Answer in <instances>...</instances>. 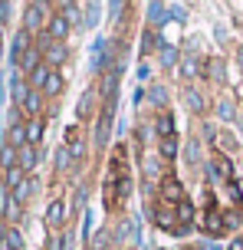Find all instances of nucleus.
Segmentation results:
<instances>
[{"label": "nucleus", "mask_w": 243, "mask_h": 250, "mask_svg": "<svg viewBox=\"0 0 243 250\" xmlns=\"http://www.w3.org/2000/svg\"><path fill=\"white\" fill-rule=\"evenodd\" d=\"M115 102L118 99H109L102 105V115H99V122H95V145L105 148L109 145V132H112V119H115Z\"/></svg>", "instance_id": "1"}, {"label": "nucleus", "mask_w": 243, "mask_h": 250, "mask_svg": "<svg viewBox=\"0 0 243 250\" xmlns=\"http://www.w3.org/2000/svg\"><path fill=\"white\" fill-rule=\"evenodd\" d=\"M46 13H50V0H33L23 13V26L26 30H39L43 20H46Z\"/></svg>", "instance_id": "2"}, {"label": "nucleus", "mask_w": 243, "mask_h": 250, "mask_svg": "<svg viewBox=\"0 0 243 250\" xmlns=\"http://www.w3.org/2000/svg\"><path fill=\"white\" fill-rule=\"evenodd\" d=\"M66 33H69V20H66L63 13H53L50 20H46V37L56 40V43H63Z\"/></svg>", "instance_id": "3"}, {"label": "nucleus", "mask_w": 243, "mask_h": 250, "mask_svg": "<svg viewBox=\"0 0 243 250\" xmlns=\"http://www.w3.org/2000/svg\"><path fill=\"white\" fill-rule=\"evenodd\" d=\"M30 53V37H26V30H20L10 43V60L13 62H23V56Z\"/></svg>", "instance_id": "4"}, {"label": "nucleus", "mask_w": 243, "mask_h": 250, "mask_svg": "<svg viewBox=\"0 0 243 250\" xmlns=\"http://www.w3.org/2000/svg\"><path fill=\"white\" fill-rule=\"evenodd\" d=\"M10 92H13V102H17V105H23L26 96H30V89H26V83H23V76H20V73L10 76Z\"/></svg>", "instance_id": "5"}, {"label": "nucleus", "mask_w": 243, "mask_h": 250, "mask_svg": "<svg viewBox=\"0 0 243 250\" xmlns=\"http://www.w3.org/2000/svg\"><path fill=\"white\" fill-rule=\"evenodd\" d=\"M17 158H20V168H23V171H30V168H37V148H33V145H23V148L17 151Z\"/></svg>", "instance_id": "6"}, {"label": "nucleus", "mask_w": 243, "mask_h": 250, "mask_svg": "<svg viewBox=\"0 0 243 250\" xmlns=\"http://www.w3.org/2000/svg\"><path fill=\"white\" fill-rule=\"evenodd\" d=\"M148 20H151V26H165L168 23V10H165V3L161 0H151V7H148Z\"/></svg>", "instance_id": "7"}, {"label": "nucleus", "mask_w": 243, "mask_h": 250, "mask_svg": "<svg viewBox=\"0 0 243 250\" xmlns=\"http://www.w3.org/2000/svg\"><path fill=\"white\" fill-rule=\"evenodd\" d=\"M63 204H59V201H50V208H46V224L50 227H59L63 224Z\"/></svg>", "instance_id": "8"}, {"label": "nucleus", "mask_w": 243, "mask_h": 250, "mask_svg": "<svg viewBox=\"0 0 243 250\" xmlns=\"http://www.w3.org/2000/svg\"><path fill=\"white\" fill-rule=\"evenodd\" d=\"M99 17H102V7H99V0H89V7H86V20H82V26H86V30H92V26L99 23Z\"/></svg>", "instance_id": "9"}, {"label": "nucleus", "mask_w": 243, "mask_h": 250, "mask_svg": "<svg viewBox=\"0 0 243 250\" xmlns=\"http://www.w3.org/2000/svg\"><path fill=\"white\" fill-rule=\"evenodd\" d=\"M63 60H66V46H63V43H53V46H46V62H50V66H59Z\"/></svg>", "instance_id": "10"}, {"label": "nucleus", "mask_w": 243, "mask_h": 250, "mask_svg": "<svg viewBox=\"0 0 243 250\" xmlns=\"http://www.w3.org/2000/svg\"><path fill=\"white\" fill-rule=\"evenodd\" d=\"M165 198L174 201V204H181V201H184V191H181V185L174 181V178H168V181H165Z\"/></svg>", "instance_id": "11"}, {"label": "nucleus", "mask_w": 243, "mask_h": 250, "mask_svg": "<svg viewBox=\"0 0 243 250\" xmlns=\"http://www.w3.org/2000/svg\"><path fill=\"white\" fill-rule=\"evenodd\" d=\"M26 178H23V168L20 165H13V168H7V178H3V185L7 188H20Z\"/></svg>", "instance_id": "12"}, {"label": "nucleus", "mask_w": 243, "mask_h": 250, "mask_svg": "<svg viewBox=\"0 0 243 250\" xmlns=\"http://www.w3.org/2000/svg\"><path fill=\"white\" fill-rule=\"evenodd\" d=\"M59 89H63V76L56 73V69H50V76H46V86H43V92H46V96H56Z\"/></svg>", "instance_id": "13"}, {"label": "nucleus", "mask_w": 243, "mask_h": 250, "mask_svg": "<svg viewBox=\"0 0 243 250\" xmlns=\"http://www.w3.org/2000/svg\"><path fill=\"white\" fill-rule=\"evenodd\" d=\"M10 145H13V148H23V145H26V125L13 122V128H10Z\"/></svg>", "instance_id": "14"}, {"label": "nucleus", "mask_w": 243, "mask_h": 250, "mask_svg": "<svg viewBox=\"0 0 243 250\" xmlns=\"http://www.w3.org/2000/svg\"><path fill=\"white\" fill-rule=\"evenodd\" d=\"M39 138H43V122H39V119H33V122L26 125V145H37Z\"/></svg>", "instance_id": "15"}, {"label": "nucleus", "mask_w": 243, "mask_h": 250, "mask_svg": "<svg viewBox=\"0 0 243 250\" xmlns=\"http://www.w3.org/2000/svg\"><path fill=\"white\" fill-rule=\"evenodd\" d=\"M174 155H178V138H174V135L161 138V158H168V162H171Z\"/></svg>", "instance_id": "16"}, {"label": "nucleus", "mask_w": 243, "mask_h": 250, "mask_svg": "<svg viewBox=\"0 0 243 250\" xmlns=\"http://www.w3.org/2000/svg\"><path fill=\"white\" fill-rule=\"evenodd\" d=\"M184 102H187L191 109H197V112L204 109V96H201L197 89H184Z\"/></svg>", "instance_id": "17"}, {"label": "nucleus", "mask_w": 243, "mask_h": 250, "mask_svg": "<svg viewBox=\"0 0 243 250\" xmlns=\"http://www.w3.org/2000/svg\"><path fill=\"white\" fill-rule=\"evenodd\" d=\"M33 188H37V185H33V181L26 178V181H23L20 188H13V201H20V204H23V201L30 198V194H33Z\"/></svg>", "instance_id": "18"}, {"label": "nucleus", "mask_w": 243, "mask_h": 250, "mask_svg": "<svg viewBox=\"0 0 243 250\" xmlns=\"http://www.w3.org/2000/svg\"><path fill=\"white\" fill-rule=\"evenodd\" d=\"M217 115L224 119V122H233V119H237V109H233V102H230V99H224V102L217 105Z\"/></svg>", "instance_id": "19"}, {"label": "nucleus", "mask_w": 243, "mask_h": 250, "mask_svg": "<svg viewBox=\"0 0 243 250\" xmlns=\"http://www.w3.org/2000/svg\"><path fill=\"white\" fill-rule=\"evenodd\" d=\"M17 151H20V148L3 145V151H0V165H3V168H13V165H17Z\"/></svg>", "instance_id": "20"}, {"label": "nucleus", "mask_w": 243, "mask_h": 250, "mask_svg": "<svg viewBox=\"0 0 243 250\" xmlns=\"http://www.w3.org/2000/svg\"><path fill=\"white\" fill-rule=\"evenodd\" d=\"M204 227L210 230V234H220V227H224V221H220V214H217V211H207V217H204Z\"/></svg>", "instance_id": "21"}, {"label": "nucleus", "mask_w": 243, "mask_h": 250, "mask_svg": "<svg viewBox=\"0 0 243 250\" xmlns=\"http://www.w3.org/2000/svg\"><path fill=\"white\" fill-rule=\"evenodd\" d=\"M23 112H30V115L39 112V92L37 89H30V96H26V102H23Z\"/></svg>", "instance_id": "22"}, {"label": "nucleus", "mask_w": 243, "mask_h": 250, "mask_svg": "<svg viewBox=\"0 0 243 250\" xmlns=\"http://www.w3.org/2000/svg\"><path fill=\"white\" fill-rule=\"evenodd\" d=\"M46 76H50V66H37L33 73H30V79H33V86H46Z\"/></svg>", "instance_id": "23"}, {"label": "nucleus", "mask_w": 243, "mask_h": 250, "mask_svg": "<svg viewBox=\"0 0 243 250\" xmlns=\"http://www.w3.org/2000/svg\"><path fill=\"white\" fill-rule=\"evenodd\" d=\"M69 158H73V155H69V148H66V145H59V148H56V168H59V171H66V168H69Z\"/></svg>", "instance_id": "24"}, {"label": "nucleus", "mask_w": 243, "mask_h": 250, "mask_svg": "<svg viewBox=\"0 0 243 250\" xmlns=\"http://www.w3.org/2000/svg\"><path fill=\"white\" fill-rule=\"evenodd\" d=\"M158 132H161V138L174 135V119H171V115H161V122H158Z\"/></svg>", "instance_id": "25"}, {"label": "nucleus", "mask_w": 243, "mask_h": 250, "mask_svg": "<svg viewBox=\"0 0 243 250\" xmlns=\"http://www.w3.org/2000/svg\"><path fill=\"white\" fill-rule=\"evenodd\" d=\"M20 66H23L26 73H33V69L39 66V53H37V50H30V53L23 56V62H20Z\"/></svg>", "instance_id": "26"}, {"label": "nucleus", "mask_w": 243, "mask_h": 250, "mask_svg": "<svg viewBox=\"0 0 243 250\" xmlns=\"http://www.w3.org/2000/svg\"><path fill=\"white\" fill-rule=\"evenodd\" d=\"M145 178H148V181H158V158H145Z\"/></svg>", "instance_id": "27"}, {"label": "nucleus", "mask_w": 243, "mask_h": 250, "mask_svg": "<svg viewBox=\"0 0 243 250\" xmlns=\"http://www.w3.org/2000/svg\"><path fill=\"white\" fill-rule=\"evenodd\" d=\"M3 217H10V221L20 217V201H13V194H10V201H7V208H3Z\"/></svg>", "instance_id": "28"}, {"label": "nucleus", "mask_w": 243, "mask_h": 250, "mask_svg": "<svg viewBox=\"0 0 243 250\" xmlns=\"http://www.w3.org/2000/svg\"><path fill=\"white\" fill-rule=\"evenodd\" d=\"M178 217L184 221V224H191V217H194V208L187 204V201H181V204H178Z\"/></svg>", "instance_id": "29"}, {"label": "nucleus", "mask_w": 243, "mask_h": 250, "mask_svg": "<svg viewBox=\"0 0 243 250\" xmlns=\"http://www.w3.org/2000/svg\"><path fill=\"white\" fill-rule=\"evenodd\" d=\"M89 105H92V92H82V99H79V115H89Z\"/></svg>", "instance_id": "30"}, {"label": "nucleus", "mask_w": 243, "mask_h": 250, "mask_svg": "<svg viewBox=\"0 0 243 250\" xmlns=\"http://www.w3.org/2000/svg\"><path fill=\"white\" fill-rule=\"evenodd\" d=\"M174 56H178L174 46H165V50H161V66H174Z\"/></svg>", "instance_id": "31"}, {"label": "nucleus", "mask_w": 243, "mask_h": 250, "mask_svg": "<svg viewBox=\"0 0 243 250\" xmlns=\"http://www.w3.org/2000/svg\"><path fill=\"white\" fill-rule=\"evenodd\" d=\"M181 69H184V76H197V60H194V56H187Z\"/></svg>", "instance_id": "32"}, {"label": "nucleus", "mask_w": 243, "mask_h": 250, "mask_svg": "<svg viewBox=\"0 0 243 250\" xmlns=\"http://www.w3.org/2000/svg\"><path fill=\"white\" fill-rule=\"evenodd\" d=\"M122 3H125V0H109V20H115V17H118Z\"/></svg>", "instance_id": "33"}, {"label": "nucleus", "mask_w": 243, "mask_h": 250, "mask_svg": "<svg viewBox=\"0 0 243 250\" xmlns=\"http://www.w3.org/2000/svg\"><path fill=\"white\" fill-rule=\"evenodd\" d=\"M217 175L220 178H230V162H227V158H220V162H217Z\"/></svg>", "instance_id": "34"}, {"label": "nucleus", "mask_w": 243, "mask_h": 250, "mask_svg": "<svg viewBox=\"0 0 243 250\" xmlns=\"http://www.w3.org/2000/svg\"><path fill=\"white\" fill-rule=\"evenodd\" d=\"M207 73L214 76V79H224V66H220V62L214 60V62H210V69H207Z\"/></svg>", "instance_id": "35"}, {"label": "nucleus", "mask_w": 243, "mask_h": 250, "mask_svg": "<svg viewBox=\"0 0 243 250\" xmlns=\"http://www.w3.org/2000/svg\"><path fill=\"white\" fill-rule=\"evenodd\" d=\"M63 17L69 20V23H79V20H82V17L76 13V7H66V13H63Z\"/></svg>", "instance_id": "36"}, {"label": "nucleus", "mask_w": 243, "mask_h": 250, "mask_svg": "<svg viewBox=\"0 0 243 250\" xmlns=\"http://www.w3.org/2000/svg\"><path fill=\"white\" fill-rule=\"evenodd\" d=\"M151 102H154V105H161V102H165V89H151Z\"/></svg>", "instance_id": "37"}, {"label": "nucleus", "mask_w": 243, "mask_h": 250, "mask_svg": "<svg viewBox=\"0 0 243 250\" xmlns=\"http://www.w3.org/2000/svg\"><path fill=\"white\" fill-rule=\"evenodd\" d=\"M187 158L197 162V142H187Z\"/></svg>", "instance_id": "38"}, {"label": "nucleus", "mask_w": 243, "mask_h": 250, "mask_svg": "<svg viewBox=\"0 0 243 250\" xmlns=\"http://www.w3.org/2000/svg\"><path fill=\"white\" fill-rule=\"evenodd\" d=\"M105 240H109V230H102V234H95V250L105 247Z\"/></svg>", "instance_id": "39"}, {"label": "nucleus", "mask_w": 243, "mask_h": 250, "mask_svg": "<svg viewBox=\"0 0 243 250\" xmlns=\"http://www.w3.org/2000/svg\"><path fill=\"white\" fill-rule=\"evenodd\" d=\"M89 230H92V214H86V227H82V240L89 237Z\"/></svg>", "instance_id": "40"}, {"label": "nucleus", "mask_w": 243, "mask_h": 250, "mask_svg": "<svg viewBox=\"0 0 243 250\" xmlns=\"http://www.w3.org/2000/svg\"><path fill=\"white\" fill-rule=\"evenodd\" d=\"M0 250H17V247H13V244H10V240H7V237H3V240H0Z\"/></svg>", "instance_id": "41"}, {"label": "nucleus", "mask_w": 243, "mask_h": 250, "mask_svg": "<svg viewBox=\"0 0 243 250\" xmlns=\"http://www.w3.org/2000/svg\"><path fill=\"white\" fill-rule=\"evenodd\" d=\"M230 250H243V240H233V244H230Z\"/></svg>", "instance_id": "42"}, {"label": "nucleus", "mask_w": 243, "mask_h": 250, "mask_svg": "<svg viewBox=\"0 0 243 250\" xmlns=\"http://www.w3.org/2000/svg\"><path fill=\"white\" fill-rule=\"evenodd\" d=\"M59 3H63V7H76V0H59Z\"/></svg>", "instance_id": "43"}, {"label": "nucleus", "mask_w": 243, "mask_h": 250, "mask_svg": "<svg viewBox=\"0 0 243 250\" xmlns=\"http://www.w3.org/2000/svg\"><path fill=\"white\" fill-rule=\"evenodd\" d=\"M3 237H7V230H3V224H0V240H3Z\"/></svg>", "instance_id": "44"}, {"label": "nucleus", "mask_w": 243, "mask_h": 250, "mask_svg": "<svg viewBox=\"0 0 243 250\" xmlns=\"http://www.w3.org/2000/svg\"><path fill=\"white\" fill-rule=\"evenodd\" d=\"M237 56H240V66H243V46H240V53H237Z\"/></svg>", "instance_id": "45"}, {"label": "nucleus", "mask_w": 243, "mask_h": 250, "mask_svg": "<svg viewBox=\"0 0 243 250\" xmlns=\"http://www.w3.org/2000/svg\"><path fill=\"white\" fill-rule=\"evenodd\" d=\"M0 102H3V83H0Z\"/></svg>", "instance_id": "46"}]
</instances>
